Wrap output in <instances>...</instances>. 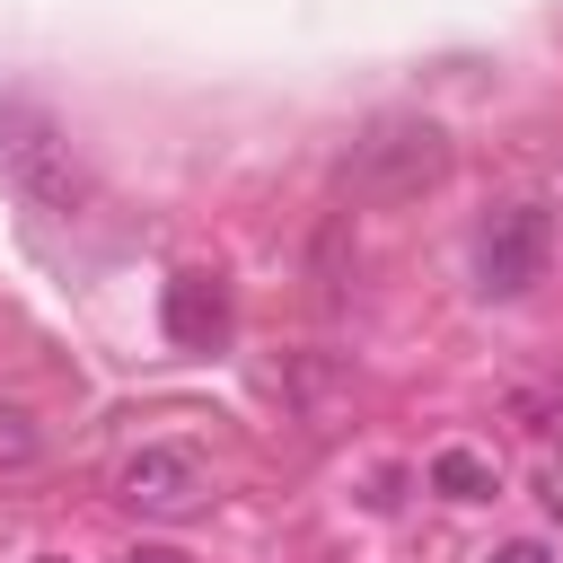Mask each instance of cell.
Segmentation results:
<instances>
[{
  "mask_svg": "<svg viewBox=\"0 0 563 563\" xmlns=\"http://www.w3.org/2000/svg\"><path fill=\"white\" fill-rule=\"evenodd\" d=\"M537 264H545V211H537V202L493 211V229L475 238V282H484L493 299H519V290L537 282Z\"/></svg>",
  "mask_w": 563,
  "mask_h": 563,
  "instance_id": "4",
  "label": "cell"
},
{
  "mask_svg": "<svg viewBox=\"0 0 563 563\" xmlns=\"http://www.w3.org/2000/svg\"><path fill=\"white\" fill-rule=\"evenodd\" d=\"M114 493H123L141 519H185V510H202L211 466H202V449H185V440H150V449H132V457H123Z\"/></svg>",
  "mask_w": 563,
  "mask_h": 563,
  "instance_id": "3",
  "label": "cell"
},
{
  "mask_svg": "<svg viewBox=\"0 0 563 563\" xmlns=\"http://www.w3.org/2000/svg\"><path fill=\"white\" fill-rule=\"evenodd\" d=\"M431 484H440L449 501H484V493H493V457H475V449H440V457H431Z\"/></svg>",
  "mask_w": 563,
  "mask_h": 563,
  "instance_id": "6",
  "label": "cell"
},
{
  "mask_svg": "<svg viewBox=\"0 0 563 563\" xmlns=\"http://www.w3.org/2000/svg\"><path fill=\"white\" fill-rule=\"evenodd\" d=\"M0 167H9V185H18L26 202H44V211H79V202H88V176H79L62 123H53L44 106H26V97H0Z\"/></svg>",
  "mask_w": 563,
  "mask_h": 563,
  "instance_id": "2",
  "label": "cell"
},
{
  "mask_svg": "<svg viewBox=\"0 0 563 563\" xmlns=\"http://www.w3.org/2000/svg\"><path fill=\"white\" fill-rule=\"evenodd\" d=\"M493 563H545V545H537V537H519V545H501Z\"/></svg>",
  "mask_w": 563,
  "mask_h": 563,
  "instance_id": "8",
  "label": "cell"
},
{
  "mask_svg": "<svg viewBox=\"0 0 563 563\" xmlns=\"http://www.w3.org/2000/svg\"><path fill=\"white\" fill-rule=\"evenodd\" d=\"M35 449H44V431H35V413H18V405H0V466H35Z\"/></svg>",
  "mask_w": 563,
  "mask_h": 563,
  "instance_id": "7",
  "label": "cell"
},
{
  "mask_svg": "<svg viewBox=\"0 0 563 563\" xmlns=\"http://www.w3.org/2000/svg\"><path fill=\"white\" fill-rule=\"evenodd\" d=\"M449 176V132L431 114H378L361 123V141L343 150V185L352 202H413Z\"/></svg>",
  "mask_w": 563,
  "mask_h": 563,
  "instance_id": "1",
  "label": "cell"
},
{
  "mask_svg": "<svg viewBox=\"0 0 563 563\" xmlns=\"http://www.w3.org/2000/svg\"><path fill=\"white\" fill-rule=\"evenodd\" d=\"M167 325H176L185 343H202V334H220V290H211L202 273H185V282L167 290Z\"/></svg>",
  "mask_w": 563,
  "mask_h": 563,
  "instance_id": "5",
  "label": "cell"
},
{
  "mask_svg": "<svg viewBox=\"0 0 563 563\" xmlns=\"http://www.w3.org/2000/svg\"><path fill=\"white\" fill-rule=\"evenodd\" d=\"M123 563H167V554H123Z\"/></svg>",
  "mask_w": 563,
  "mask_h": 563,
  "instance_id": "9",
  "label": "cell"
}]
</instances>
